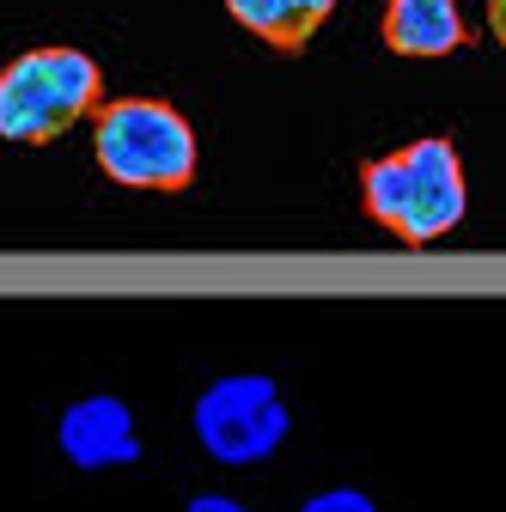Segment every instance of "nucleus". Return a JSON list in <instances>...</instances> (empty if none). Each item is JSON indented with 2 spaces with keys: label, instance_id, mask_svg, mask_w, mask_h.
Returning <instances> with one entry per match:
<instances>
[{
  "label": "nucleus",
  "instance_id": "3",
  "mask_svg": "<svg viewBox=\"0 0 506 512\" xmlns=\"http://www.w3.org/2000/svg\"><path fill=\"white\" fill-rule=\"evenodd\" d=\"M104 104V74L98 61L74 43L25 49L0 68V141L43 147L68 135L80 116H98Z\"/></svg>",
  "mask_w": 506,
  "mask_h": 512
},
{
  "label": "nucleus",
  "instance_id": "1",
  "mask_svg": "<svg viewBox=\"0 0 506 512\" xmlns=\"http://www.w3.org/2000/svg\"><path fill=\"white\" fill-rule=\"evenodd\" d=\"M360 208L403 244H433L470 214L464 159L446 135H421L360 165Z\"/></svg>",
  "mask_w": 506,
  "mask_h": 512
},
{
  "label": "nucleus",
  "instance_id": "9",
  "mask_svg": "<svg viewBox=\"0 0 506 512\" xmlns=\"http://www.w3.org/2000/svg\"><path fill=\"white\" fill-rule=\"evenodd\" d=\"M189 512H257V506H244L232 494H196V500H189Z\"/></svg>",
  "mask_w": 506,
  "mask_h": 512
},
{
  "label": "nucleus",
  "instance_id": "5",
  "mask_svg": "<svg viewBox=\"0 0 506 512\" xmlns=\"http://www.w3.org/2000/svg\"><path fill=\"white\" fill-rule=\"evenodd\" d=\"M55 445L74 470H122V464H141V427H135V409L110 397V391H92L80 403L61 409L55 421Z\"/></svg>",
  "mask_w": 506,
  "mask_h": 512
},
{
  "label": "nucleus",
  "instance_id": "2",
  "mask_svg": "<svg viewBox=\"0 0 506 512\" xmlns=\"http://www.w3.org/2000/svg\"><path fill=\"white\" fill-rule=\"evenodd\" d=\"M92 159L110 183L122 189H159V196H177V189L196 183L202 147L189 116L165 98H110L92 116Z\"/></svg>",
  "mask_w": 506,
  "mask_h": 512
},
{
  "label": "nucleus",
  "instance_id": "10",
  "mask_svg": "<svg viewBox=\"0 0 506 512\" xmlns=\"http://www.w3.org/2000/svg\"><path fill=\"white\" fill-rule=\"evenodd\" d=\"M488 31H494V43L506 49V0H488Z\"/></svg>",
  "mask_w": 506,
  "mask_h": 512
},
{
  "label": "nucleus",
  "instance_id": "6",
  "mask_svg": "<svg viewBox=\"0 0 506 512\" xmlns=\"http://www.w3.org/2000/svg\"><path fill=\"white\" fill-rule=\"evenodd\" d=\"M470 43L458 0H385V49L409 61H433Z\"/></svg>",
  "mask_w": 506,
  "mask_h": 512
},
{
  "label": "nucleus",
  "instance_id": "4",
  "mask_svg": "<svg viewBox=\"0 0 506 512\" xmlns=\"http://www.w3.org/2000/svg\"><path fill=\"white\" fill-rule=\"evenodd\" d=\"M189 427H196V445L214 464L244 470V464L275 458L287 445L293 409H287L281 384L269 372H226V378L202 384L196 409H189Z\"/></svg>",
  "mask_w": 506,
  "mask_h": 512
},
{
  "label": "nucleus",
  "instance_id": "7",
  "mask_svg": "<svg viewBox=\"0 0 506 512\" xmlns=\"http://www.w3.org/2000/svg\"><path fill=\"white\" fill-rule=\"evenodd\" d=\"M336 7H342V0H226V13H232L250 37H263V43H275V49H287V55L318 37Z\"/></svg>",
  "mask_w": 506,
  "mask_h": 512
},
{
  "label": "nucleus",
  "instance_id": "8",
  "mask_svg": "<svg viewBox=\"0 0 506 512\" xmlns=\"http://www.w3.org/2000/svg\"><path fill=\"white\" fill-rule=\"evenodd\" d=\"M299 512H378V500L354 482H336V488H318V494H305Z\"/></svg>",
  "mask_w": 506,
  "mask_h": 512
}]
</instances>
